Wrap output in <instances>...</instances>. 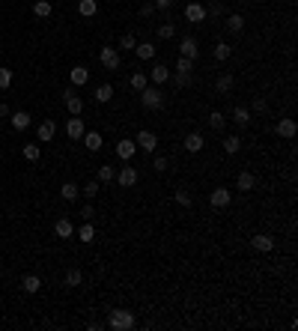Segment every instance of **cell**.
I'll list each match as a JSON object with an SVG mask.
<instances>
[{
    "instance_id": "28",
    "label": "cell",
    "mask_w": 298,
    "mask_h": 331,
    "mask_svg": "<svg viewBox=\"0 0 298 331\" xmlns=\"http://www.w3.org/2000/svg\"><path fill=\"white\" fill-rule=\"evenodd\" d=\"M78 12H81L84 18H93V15L99 12V0H78Z\"/></svg>"
},
{
    "instance_id": "4",
    "label": "cell",
    "mask_w": 298,
    "mask_h": 331,
    "mask_svg": "<svg viewBox=\"0 0 298 331\" xmlns=\"http://www.w3.org/2000/svg\"><path fill=\"white\" fill-rule=\"evenodd\" d=\"M209 203H212V209H227V206L233 203V191L224 188V185H218V188L209 194Z\"/></svg>"
},
{
    "instance_id": "2",
    "label": "cell",
    "mask_w": 298,
    "mask_h": 331,
    "mask_svg": "<svg viewBox=\"0 0 298 331\" xmlns=\"http://www.w3.org/2000/svg\"><path fill=\"white\" fill-rule=\"evenodd\" d=\"M137 96H140V105H143L146 110H161V108H164V93H161V87H155V84H152V87H143Z\"/></svg>"
},
{
    "instance_id": "19",
    "label": "cell",
    "mask_w": 298,
    "mask_h": 331,
    "mask_svg": "<svg viewBox=\"0 0 298 331\" xmlns=\"http://www.w3.org/2000/svg\"><path fill=\"white\" fill-rule=\"evenodd\" d=\"M30 119H33V116H30L27 110H15V113L9 116V122H12V128H15V131H24V128H30Z\"/></svg>"
},
{
    "instance_id": "22",
    "label": "cell",
    "mask_w": 298,
    "mask_h": 331,
    "mask_svg": "<svg viewBox=\"0 0 298 331\" xmlns=\"http://www.w3.org/2000/svg\"><path fill=\"white\" fill-rule=\"evenodd\" d=\"M93 99H96L99 105H107V102L113 99V84H99L96 93H93Z\"/></svg>"
},
{
    "instance_id": "26",
    "label": "cell",
    "mask_w": 298,
    "mask_h": 331,
    "mask_svg": "<svg viewBox=\"0 0 298 331\" xmlns=\"http://www.w3.org/2000/svg\"><path fill=\"white\" fill-rule=\"evenodd\" d=\"M134 54H137L140 60H152V57H155V45H152V42H137V45H134Z\"/></svg>"
},
{
    "instance_id": "45",
    "label": "cell",
    "mask_w": 298,
    "mask_h": 331,
    "mask_svg": "<svg viewBox=\"0 0 298 331\" xmlns=\"http://www.w3.org/2000/svg\"><path fill=\"white\" fill-rule=\"evenodd\" d=\"M251 110H254V113H269V102L257 96V99H254V105H251Z\"/></svg>"
},
{
    "instance_id": "32",
    "label": "cell",
    "mask_w": 298,
    "mask_h": 331,
    "mask_svg": "<svg viewBox=\"0 0 298 331\" xmlns=\"http://www.w3.org/2000/svg\"><path fill=\"white\" fill-rule=\"evenodd\" d=\"M128 87H131V90H134V93H140V90H143V87H149V78H146V75H143V72H134V75H131V78H128Z\"/></svg>"
},
{
    "instance_id": "30",
    "label": "cell",
    "mask_w": 298,
    "mask_h": 331,
    "mask_svg": "<svg viewBox=\"0 0 298 331\" xmlns=\"http://www.w3.org/2000/svg\"><path fill=\"white\" fill-rule=\"evenodd\" d=\"M227 30H230V33H242V30H245V15H239V12H236V15H227Z\"/></svg>"
},
{
    "instance_id": "48",
    "label": "cell",
    "mask_w": 298,
    "mask_h": 331,
    "mask_svg": "<svg viewBox=\"0 0 298 331\" xmlns=\"http://www.w3.org/2000/svg\"><path fill=\"white\" fill-rule=\"evenodd\" d=\"M78 215H81V218H84V221H93V215H96V209H93V206H90V203H87V206H84V209H81V212H78Z\"/></svg>"
},
{
    "instance_id": "41",
    "label": "cell",
    "mask_w": 298,
    "mask_h": 331,
    "mask_svg": "<svg viewBox=\"0 0 298 331\" xmlns=\"http://www.w3.org/2000/svg\"><path fill=\"white\" fill-rule=\"evenodd\" d=\"M39 155H42L39 143H27V146H24V158H27V161H39Z\"/></svg>"
},
{
    "instance_id": "1",
    "label": "cell",
    "mask_w": 298,
    "mask_h": 331,
    "mask_svg": "<svg viewBox=\"0 0 298 331\" xmlns=\"http://www.w3.org/2000/svg\"><path fill=\"white\" fill-rule=\"evenodd\" d=\"M104 329L131 331V329H137V317H134L131 311H125V308H113V311L107 314V323H104Z\"/></svg>"
},
{
    "instance_id": "47",
    "label": "cell",
    "mask_w": 298,
    "mask_h": 331,
    "mask_svg": "<svg viewBox=\"0 0 298 331\" xmlns=\"http://www.w3.org/2000/svg\"><path fill=\"white\" fill-rule=\"evenodd\" d=\"M152 167H155L158 173H164V170H167V158H164V155H155V158H152Z\"/></svg>"
},
{
    "instance_id": "24",
    "label": "cell",
    "mask_w": 298,
    "mask_h": 331,
    "mask_svg": "<svg viewBox=\"0 0 298 331\" xmlns=\"http://www.w3.org/2000/svg\"><path fill=\"white\" fill-rule=\"evenodd\" d=\"M81 140H84V146H87L90 152H99V149H101V134H99V131H84Z\"/></svg>"
},
{
    "instance_id": "17",
    "label": "cell",
    "mask_w": 298,
    "mask_h": 331,
    "mask_svg": "<svg viewBox=\"0 0 298 331\" xmlns=\"http://www.w3.org/2000/svg\"><path fill=\"white\" fill-rule=\"evenodd\" d=\"M251 245H254L257 251H263V254H269V251H275V239H272L269 233H257V236L251 239Z\"/></svg>"
},
{
    "instance_id": "15",
    "label": "cell",
    "mask_w": 298,
    "mask_h": 331,
    "mask_svg": "<svg viewBox=\"0 0 298 331\" xmlns=\"http://www.w3.org/2000/svg\"><path fill=\"white\" fill-rule=\"evenodd\" d=\"M63 102H66V110H69L72 116H81V110H84V99H81V96H75V93L69 90Z\"/></svg>"
},
{
    "instance_id": "44",
    "label": "cell",
    "mask_w": 298,
    "mask_h": 331,
    "mask_svg": "<svg viewBox=\"0 0 298 331\" xmlns=\"http://www.w3.org/2000/svg\"><path fill=\"white\" fill-rule=\"evenodd\" d=\"M176 72H194V60L179 57V60H176Z\"/></svg>"
},
{
    "instance_id": "51",
    "label": "cell",
    "mask_w": 298,
    "mask_h": 331,
    "mask_svg": "<svg viewBox=\"0 0 298 331\" xmlns=\"http://www.w3.org/2000/svg\"><path fill=\"white\" fill-rule=\"evenodd\" d=\"M0 116H9V108H6L3 102H0Z\"/></svg>"
},
{
    "instance_id": "13",
    "label": "cell",
    "mask_w": 298,
    "mask_h": 331,
    "mask_svg": "<svg viewBox=\"0 0 298 331\" xmlns=\"http://www.w3.org/2000/svg\"><path fill=\"white\" fill-rule=\"evenodd\" d=\"M116 182H119L122 188H131V185H137V167H119V173H116Z\"/></svg>"
},
{
    "instance_id": "42",
    "label": "cell",
    "mask_w": 298,
    "mask_h": 331,
    "mask_svg": "<svg viewBox=\"0 0 298 331\" xmlns=\"http://www.w3.org/2000/svg\"><path fill=\"white\" fill-rule=\"evenodd\" d=\"M134 45H137V36H134V33H125V36L119 39V48H122V51H134Z\"/></svg>"
},
{
    "instance_id": "10",
    "label": "cell",
    "mask_w": 298,
    "mask_h": 331,
    "mask_svg": "<svg viewBox=\"0 0 298 331\" xmlns=\"http://www.w3.org/2000/svg\"><path fill=\"white\" fill-rule=\"evenodd\" d=\"M233 87H236L233 72H221V75H218V81H215V90H218L221 96H227V93H233Z\"/></svg>"
},
{
    "instance_id": "29",
    "label": "cell",
    "mask_w": 298,
    "mask_h": 331,
    "mask_svg": "<svg viewBox=\"0 0 298 331\" xmlns=\"http://www.w3.org/2000/svg\"><path fill=\"white\" fill-rule=\"evenodd\" d=\"M51 12H54L51 0H36V3H33V15H36V18H48Z\"/></svg>"
},
{
    "instance_id": "27",
    "label": "cell",
    "mask_w": 298,
    "mask_h": 331,
    "mask_svg": "<svg viewBox=\"0 0 298 331\" xmlns=\"http://www.w3.org/2000/svg\"><path fill=\"white\" fill-rule=\"evenodd\" d=\"M75 233H78V239H81V242H87V245H90V242H96V227H93V221H84V227H81V230H75Z\"/></svg>"
},
{
    "instance_id": "31",
    "label": "cell",
    "mask_w": 298,
    "mask_h": 331,
    "mask_svg": "<svg viewBox=\"0 0 298 331\" xmlns=\"http://www.w3.org/2000/svg\"><path fill=\"white\" fill-rule=\"evenodd\" d=\"M212 54H215V60H218V63H224V60H230V57H233V45H227V42H218Z\"/></svg>"
},
{
    "instance_id": "33",
    "label": "cell",
    "mask_w": 298,
    "mask_h": 331,
    "mask_svg": "<svg viewBox=\"0 0 298 331\" xmlns=\"http://www.w3.org/2000/svg\"><path fill=\"white\" fill-rule=\"evenodd\" d=\"M239 149H242V137H239V134L224 137V152H227V155H236Z\"/></svg>"
},
{
    "instance_id": "49",
    "label": "cell",
    "mask_w": 298,
    "mask_h": 331,
    "mask_svg": "<svg viewBox=\"0 0 298 331\" xmlns=\"http://www.w3.org/2000/svg\"><path fill=\"white\" fill-rule=\"evenodd\" d=\"M152 12H155V6H152V3H143V6H140V15H143V18H149Z\"/></svg>"
},
{
    "instance_id": "3",
    "label": "cell",
    "mask_w": 298,
    "mask_h": 331,
    "mask_svg": "<svg viewBox=\"0 0 298 331\" xmlns=\"http://www.w3.org/2000/svg\"><path fill=\"white\" fill-rule=\"evenodd\" d=\"M99 63H101V69H104V72H116L122 60H119V51L107 45V48H101V51H99Z\"/></svg>"
},
{
    "instance_id": "11",
    "label": "cell",
    "mask_w": 298,
    "mask_h": 331,
    "mask_svg": "<svg viewBox=\"0 0 298 331\" xmlns=\"http://www.w3.org/2000/svg\"><path fill=\"white\" fill-rule=\"evenodd\" d=\"M54 134H57V125H54V119H42V122H39V128H36V137H39V143H48Z\"/></svg>"
},
{
    "instance_id": "8",
    "label": "cell",
    "mask_w": 298,
    "mask_h": 331,
    "mask_svg": "<svg viewBox=\"0 0 298 331\" xmlns=\"http://www.w3.org/2000/svg\"><path fill=\"white\" fill-rule=\"evenodd\" d=\"M84 131H87V125H84V119H81V116L66 119V134H69L72 140H81V137H84Z\"/></svg>"
},
{
    "instance_id": "40",
    "label": "cell",
    "mask_w": 298,
    "mask_h": 331,
    "mask_svg": "<svg viewBox=\"0 0 298 331\" xmlns=\"http://www.w3.org/2000/svg\"><path fill=\"white\" fill-rule=\"evenodd\" d=\"M176 36V24H158V39H173Z\"/></svg>"
},
{
    "instance_id": "35",
    "label": "cell",
    "mask_w": 298,
    "mask_h": 331,
    "mask_svg": "<svg viewBox=\"0 0 298 331\" xmlns=\"http://www.w3.org/2000/svg\"><path fill=\"white\" fill-rule=\"evenodd\" d=\"M170 81H173L176 90H182V87L191 84V72H170Z\"/></svg>"
},
{
    "instance_id": "38",
    "label": "cell",
    "mask_w": 298,
    "mask_h": 331,
    "mask_svg": "<svg viewBox=\"0 0 298 331\" xmlns=\"http://www.w3.org/2000/svg\"><path fill=\"white\" fill-rule=\"evenodd\" d=\"M209 125H212L215 131H221V128L227 125V116H224L221 110H212V113H209Z\"/></svg>"
},
{
    "instance_id": "18",
    "label": "cell",
    "mask_w": 298,
    "mask_h": 331,
    "mask_svg": "<svg viewBox=\"0 0 298 331\" xmlns=\"http://www.w3.org/2000/svg\"><path fill=\"white\" fill-rule=\"evenodd\" d=\"M69 81H72L75 87H84V84L90 81V69H87V66H72V72H69Z\"/></svg>"
},
{
    "instance_id": "36",
    "label": "cell",
    "mask_w": 298,
    "mask_h": 331,
    "mask_svg": "<svg viewBox=\"0 0 298 331\" xmlns=\"http://www.w3.org/2000/svg\"><path fill=\"white\" fill-rule=\"evenodd\" d=\"M96 179H99V182H113V179H116L113 164H101V167L96 170Z\"/></svg>"
},
{
    "instance_id": "12",
    "label": "cell",
    "mask_w": 298,
    "mask_h": 331,
    "mask_svg": "<svg viewBox=\"0 0 298 331\" xmlns=\"http://www.w3.org/2000/svg\"><path fill=\"white\" fill-rule=\"evenodd\" d=\"M134 152H137V143H134L131 137H122V140L116 143V155H119L122 161H128V158H134Z\"/></svg>"
},
{
    "instance_id": "7",
    "label": "cell",
    "mask_w": 298,
    "mask_h": 331,
    "mask_svg": "<svg viewBox=\"0 0 298 331\" xmlns=\"http://www.w3.org/2000/svg\"><path fill=\"white\" fill-rule=\"evenodd\" d=\"M146 78H149L155 87H161V84H167V81H170V69H167L164 63H155V66L149 69V75H146Z\"/></svg>"
},
{
    "instance_id": "5",
    "label": "cell",
    "mask_w": 298,
    "mask_h": 331,
    "mask_svg": "<svg viewBox=\"0 0 298 331\" xmlns=\"http://www.w3.org/2000/svg\"><path fill=\"white\" fill-rule=\"evenodd\" d=\"M137 149H143V152H155V146H158V134L155 131H149V128H143V131H137Z\"/></svg>"
},
{
    "instance_id": "43",
    "label": "cell",
    "mask_w": 298,
    "mask_h": 331,
    "mask_svg": "<svg viewBox=\"0 0 298 331\" xmlns=\"http://www.w3.org/2000/svg\"><path fill=\"white\" fill-rule=\"evenodd\" d=\"M173 200H176V203H179V206H185V209H188V206H191V194H188V191H185V188H179V191H176V194H173Z\"/></svg>"
},
{
    "instance_id": "14",
    "label": "cell",
    "mask_w": 298,
    "mask_h": 331,
    "mask_svg": "<svg viewBox=\"0 0 298 331\" xmlns=\"http://www.w3.org/2000/svg\"><path fill=\"white\" fill-rule=\"evenodd\" d=\"M275 131H278V137L293 140V137H296V131H298V125H296V119H281V122L275 125Z\"/></svg>"
},
{
    "instance_id": "9",
    "label": "cell",
    "mask_w": 298,
    "mask_h": 331,
    "mask_svg": "<svg viewBox=\"0 0 298 331\" xmlns=\"http://www.w3.org/2000/svg\"><path fill=\"white\" fill-rule=\"evenodd\" d=\"M197 54H200V48H197V39H194V36H185V39H182V45H179V57L197 60Z\"/></svg>"
},
{
    "instance_id": "21",
    "label": "cell",
    "mask_w": 298,
    "mask_h": 331,
    "mask_svg": "<svg viewBox=\"0 0 298 331\" xmlns=\"http://www.w3.org/2000/svg\"><path fill=\"white\" fill-rule=\"evenodd\" d=\"M54 233H57V239H72V236H75V224H72L69 218H60V221L54 224Z\"/></svg>"
},
{
    "instance_id": "6",
    "label": "cell",
    "mask_w": 298,
    "mask_h": 331,
    "mask_svg": "<svg viewBox=\"0 0 298 331\" xmlns=\"http://www.w3.org/2000/svg\"><path fill=\"white\" fill-rule=\"evenodd\" d=\"M185 18H188L191 24H200V21H206V6H203L200 0H191V3L185 6Z\"/></svg>"
},
{
    "instance_id": "46",
    "label": "cell",
    "mask_w": 298,
    "mask_h": 331,
    "mask_svg": "<svg viewBox=\"0 0 298 331\" xmlns=\"http://www.w3.org/2000/svg\"><path fill=\"white\" fill-rule=\"evenodd\" d=\"M9 84H12V72L6 66H0V90H9Z\"/></svg>"
},
{
    "instance_id": "34",
    "label": "cell",
    "mask_w": 298,
    "mask_h": 331,
    "mask_svg": "<svg viewBox=\"0 0 298 331\" xmlns=\"http://www.w3.org/2000/svg\"><path fill=\"white\" fill-rule=\"evenodd\" d=\"M60 194H63V200H66V203H72V200H78V194H81V188H78L75 182H63V188H60Z\"/></svg>"
},
{
    "instance_id": "16",
    "label": "cell",
    "mask_w": 298,
    "mask_h": 331,
    "mask_svg": "<svg viewBox=\"0 0 298 331\" xmlns=\"http://www.w3.org/2000/svg\"><path fill=\"white\" fill-rule=\"evenodd\" d=\"M254 188H257V176L251 170H242L236 179V191H254Z\"/></svg>"
},
{
    "instance_id": "50",
    "label": "cell",
    "mask_w": 298,
    "mask_h": 331,
    "mask_svg": "<svg viewBox=\"0 0 298 331\" xmlns=\"http://www.w3.org/2000/svg\"><path fill=\"white\" fill-rule=\"evenodd\" d=\"M152 6H155V9H170L173 0H152Z\"/></svg>"
},
{
    "instance_id": "20",
    "label": "cell",
    "mask_w": 298,
    "mask_h": 331,
    "mask_svg": "<svg viewBox=\"0 0 298 331\" xmlns=\"http://www.w3.org/2000/svg\"><path fill=\"white\" fill-rule=\"evenodd\" d=\"M182 143H185V152H200L206 140H203V134H200V131H191V134H185V140H182Z\"/></svg>"
},
{
    "instance_id": "23",
    "label": "cell",
    "mask_w": 298,
    "mask_h": 331,
    "mask_svg": "<svg viewBox=\"0 0 298 331\" xmlns=\"http://www.w3.org/2000/svg\"><path fill=\"white\" fill-rule=\"evenodd\" d=\"M233 122H236L239 128L251 125V110H248V108H242V105H236V108H233Z\"/></svg>"
},
{
    "instance_id": "37",
    "label": "cell",
    "mask_w": 298,
    "mask_h": 331,
    "mask_svg": "<svg viewBox=\"0 0 298 331\" xmlns=\"http://www.w3.org/2000/svg\"><path fill=\"white\" fill-rule=\"evenodd\" d=\"M81 281H84L81 269H66V278H63V284H66V287H81Z\"/></svg>"
},
{
    "instance_id": "39",
    "label": "cell",
    "mask_w": 298,
    "mask_h": 331,
    "mask_svg": "<svg viewBox=\"0 0 298 331\" xmlns=\"http://www.w3.org/2000/svg\"><path fill=\"white\" fill-rule=\"evenodd\" d=\"M99 185H101V182H99V179H90V182H87V185H84V188H81V194H84V197H87V200H93V197H96V194H99Z\"/></svg>"
},
{
    "instance_id": "25",
    "label": "cell",
    "mask_w": 298,
    "mask_h": 331,
    "mask_svg": "<svg viewBox=\"0 0 298 331\" xmlns=\"http://www.w3.org/2000/svg\"><path fill=\"white\" fill-rule=\"evenodd\" d=\"M21 290L33 296V293H39V290H42V281H39L36 275H24V278H21Z\"/></svg>"
}]
</instances>
